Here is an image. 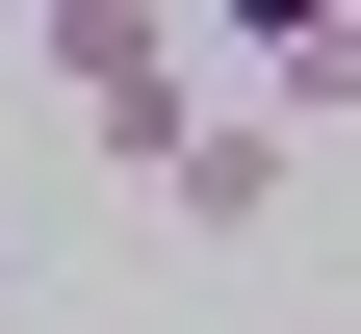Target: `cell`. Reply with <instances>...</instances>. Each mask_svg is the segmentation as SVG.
I'll list each match as a JSON object with an SVG mask.
<instances>
[{
	"label": "cell",
	"instance_id": "cell-3",
	"mask_svg": "<svg viewBox=\"0 0 361 334\" xmlns=\"http://www.w3.org/2000/svg\"><path fill=\"white\" fill-rule=\"evenodd\" d=\"M26 52L104 103V77H155V52H180V0H26Z\"/></svg>",
	"mask_w": 361,
	"mask_h": 334
},
{
	"label": "cell",
	"instance_id": "cell-1",
	"mask_svg": "<svg viewBox=\"0 0 361 334\" xmlns=\"http://www.w3.org/2000/svg\"><path fill=\"white\" fill-rule=\"evenodd\" d=\"M284 129H258V103H207V129H180V180H155V231H207V257H233V231H284Z\"/></svg>",
	"mask_w": 361,
	"mask_h": 334
},
{
	"label": "cell",
	"instance_id": "cell-2",
	"mask_svg": "<svg viewBox=\"0 0 361 334\" xmlns=\"http://www.w3.org/2000/svg\"><path fill=\"white\" fill-rule=\"evenodd\" d=\"M258 52V129H361V0H233Z\"/></svg>",
	"mask_w": 361,
	"mask_h": 334
},
{
	"label": "cell",
	"instance_id": "cell-4",
	"mask_svg": "<svg viewBox=\"0 0 361 334\" xmlns=\"http://www.w3.org/2000/svg\"><path fill=\"white\" fill-rule=\"evenodd\" d=\"M180 129H207V103H180V52H155V77H104V103H78V155H104V180H180Z\"/></svg>",
	"mask_w": 361,
	"mask_h": 334
}]
</instances>
